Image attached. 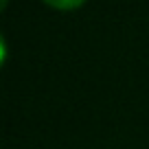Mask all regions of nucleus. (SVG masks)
<instances>
[{
	"instance_id": "1",
	"label": "nucleus",
	"mask_w": 149,
	"mask_h": 149,
	"mask_svg": "<svg viewBox=\"0 0 149 149\" xmlns=\"http://www.w3.org/2000/svg\"><path fill=\"white\" fill-rule=\"evenodd\" d=\"M44 2L51 5V7H55V9L66 11V9H77V7H81L86 0H44Z\"/></svg>"
},
{
	"instance_id": "2",
	"label": "nucleus",
	"mask_w": 149,
	"mask_h": 149,
	"mask_svg": "<svg viewBox=\"0 0 149 149\" xmlns=\"http://www.w3.org/2000/svg\"><path fill=\"white\" fill-rule=\"evenodd\" d=\"M2 7H7V0H2Z\"/></svg>"
}]
</instances>
